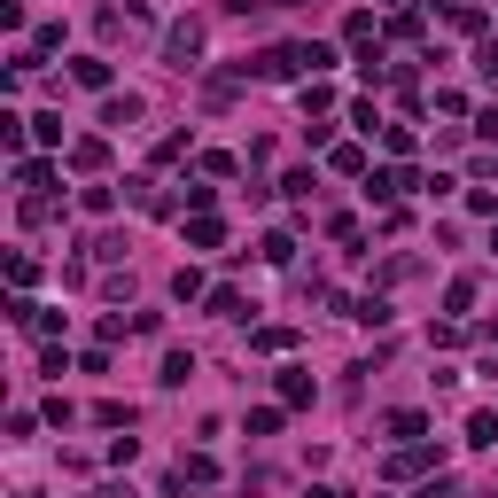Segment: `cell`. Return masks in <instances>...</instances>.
Wrapping results in <instances>:
<instances>
[{
    "label": "cell",
    "instance_id": "3",
    "mask_svg": "<svg viewBox=\"0 0 498 498\" xmlns=\"http://www.w3.org/2000/svg\"><path fill=\"white\" fill-rule=\"evenodd\" d=\"M187 374H195V359H187V350H172V359H164V389H179Z\"/></svg>",
    "mask_w": 498,
    "mask_h": 498
},
{
    "label": "cell",
    "instance_id": "1",
    "mask_svg": "<svg viewBox=\"0 0 498 498\" xmlns=\"http://www.w3.org/2000/svg\"><path fill=\"white\" fill-rule=\"evenodd\" d=\"M164 55H172L179 71H187V62L203 55V24H172V32H164Z\"/></svg>",
    "mask_w": 498,
    "mask_h": 498
},
{
    "label": "cell",
    "instance_id": "2",
    "mask_svg": "<svg viewBox=\"0 0 498 498\" xmlns=\"http://www.w3.org/2000/svg\"><path fill=\"white\" fill-rule=\"evenodd\" d=\"M78 86H110V62H101V55H78Z\"/></svg>",
    "mask_w": 498,
    "mask_h": 498
}]
</instances>
